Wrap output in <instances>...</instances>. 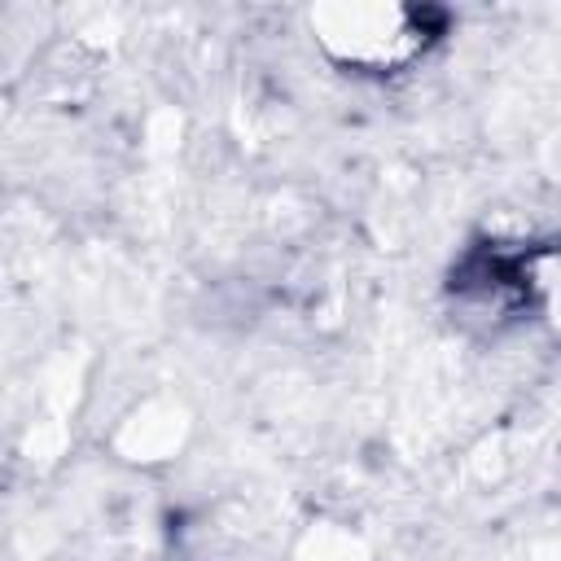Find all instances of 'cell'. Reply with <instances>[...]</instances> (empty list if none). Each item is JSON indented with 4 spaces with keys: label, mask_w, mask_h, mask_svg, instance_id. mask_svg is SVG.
<instances>
[{
    "label": "cell",
    "mask_w": 561,
    "mask_h": 561,
    "mask_svg": "<svg viewBox=\"0 0 561 561\" xmlns=\"http://www.w3.org/2000/svg\"><path fill=\"white\" fill-rule=\"evenodd\" d=\"M311 35L320 53L359 75H390L412 66L430 39V13L408 4H320L311 9Z\"/></svg>",
    "instance_id": "6da1fadb"
}]
</instances>
